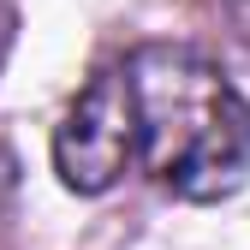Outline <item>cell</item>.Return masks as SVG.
<instances>
[{"label":"cell","mask_w":250,"mask_h":250,"mask_svg":"<svg viewBox=\"0 0 250 250\" xmlns=\"http://www.w3.org/2000/svg\"><path fill=\"white\" fill-rule=\"evenodd\" d=\"M137 155L173 197L214 203L250 173V102L197 48L149 42L125 60Z\"/></svg>","instance_id":"1"},{"label":"cell","mask_w":250,"mask_h":250,"mask_svg":"<svg viewBox=\"0 0 250 250\" xmlns=\"http://www.w3.org/2000/svg\"><path fill=\"white\" fill-rule=\"evenodd\" d=\"M131 161H137L131 83H125V66H102L54 125V173L66 179V191L102 197L107 185L125 179Z\"/></svg>","instance_id":"2"},{"label":"cell","mask_w":250,"mask_h":250,"mask_svg":"<svg viewBox=\"0 0 250 250\" xmlns=\"http://www.w3.org/2000/svg\"><path fill=\"white\" fill-rule=\"evenodd\" d=\"M12 191H18V155L0 143V214H6V203H12Z\"/></svg>","instance_id":"3"},{"label":"cell","mask_w":250,"mask_h":250,"mask_svg":"<svg viewBox=\"0 0 250 250\" xmlns=\"http://www.w3.org/2000/svg\"><path fill=\"white\" fill-rule=\"evenodd\" d=\"M221 12H227V24L238 30V42L250 48V0H221Z\"/></svg>","instance_id":"4"},{"label":"cell","mask_w":250,"mask_h":250,"mask_svg":"<svg viewBox=\"0 0 250 250\" xmlns=\"http://www.w3.org/2000/svg\"><path fill=\"white\" fill-rule=\"evenodd\" d=\"M6 42H12V6L0 0V60H6Z\"/></svg>","instance_id":"5"}]
</instances>
